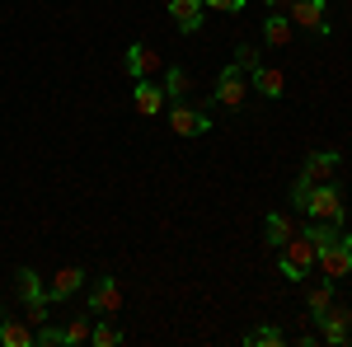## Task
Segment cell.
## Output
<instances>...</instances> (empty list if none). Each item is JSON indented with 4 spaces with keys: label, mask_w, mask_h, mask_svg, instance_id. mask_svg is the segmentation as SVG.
<instances>
[{
    "label": "cell",
    "mask_w": 352,
    "mask_h": 347,
    "mask_svg": "<svg viewBox=\"0 0 352 347\" xmlns=\"http://www.w3.org/2000/svg\"><path fill=\"white\" fill-rule=\"evenodd\" d=\"M244 99H249V71H244L240 61H230V66H226V71L217 76L212 104H226L230 113H235V108H244Z\"/></svg>",
    "instance_id": "cell-3"
},
{
    "label": "cell",
    "mask_w": 352,
    "mask_h": 347,
    "mask_svg": "<svg viewBox=\"0 0 352 347\" xmlns=\"http://www.w3.org/2000/svg\"><path fill=\"white\" fill-rule=\"evenodd\" d=\"M235 61H240L244 71H254V66H258V52H254L249 43H240V47H235Z\"/></svg>",
    "instance_id": "cell-25"
},
{
    "label": "cell",
    "mask_w": 352,
    "mask_h": 347,
    "mask_svg": "<svg viewBox=\"0 0 352 347\" xmlns=\"http://www.w3.org/2000/svg\"><path fill=\"white\" fill-rule=\"evenodd\" d=\"M310 221H333V225H343V197H338V188L333 183H315L305 192V202H300Z\"/></svg>",
    "instance_id": "cell-5"
},
{
    "label": "cell",
    "mask_w": 352,
    "mask_h": 347,
    "mask_svg": "<svg viewBox=\"0 0 352 347\" xmlns=\"http://www.w3.org/2000/svg\"><path fill=\"white\" fill-rule=\"evenodd\" d=\"M263 38H268V47H287L292 43V19L282 10H272L268 19H263Z\"/></svg>",
    "instance_id": "cell-17"
},
{
    "label": "cell",
    "mask_w": 352,
    "mask_h": 347,
    "mask_svg": "<svg viewBox=\"0 0 352 347\" xmlns=\"http://www.w3.org/2000/svg\"><path fill=\"white\" fill-rule=\"evenodd\" d=\"M0 343L5 347H33V324L28 320H0Z\"/></svg>",
    "instance_id": "cell-16"
},
{
    "label": "cell",
    "mask_w": 352,
    "mask_h": 347,
    "mask_svg": "<svg viewBox=\"0 0 352 347\" xmlns=\"http://www.w3.org/2000/svg\"><path fill=\"white\" fill-rule=\"evenodd\" d=\"M315 324H320L324 343H352V310L348 305H329L324 315H315Z\"/></svg>",
    "instance_id": "cell-8"
},
{
    "label": "cell",
    "mask_w": 352,
    "mask_h": 347,
    "mask_svg": "<svg viewBox=\"0 0 352 347\" xmlns=\"http://www.w3.org/2000/svg\"><path fill=\"white\" fill-rule=\"evenodd\" d=\"M315 263H320V249L310 244V235H305V230H300V235H292V240L277 249V267H282V277H287V282H300V277H305Z\"/></svg>",
    "instance_id": "cell-1"
},
{
    "label": "cell",
    "mask_w": 352,
    "mask_h": 347,
    "mask_svg": "<svg viewBox=\"0 0 352 347\" xmlns=\"http://www.w3.org/2000/svg\"><path fill=\"white\" fill-rule=\"evenodd\" d=\"M263 5H268V10H287V0H263Z\"/></svg>",
    "instance_id": "cell-26"
},
{
    "label": "cell",
    "mask_w": 352,
    "mask_h": 347,
    "mask_svg": "<svg viewBox=\"0 0 352 347\" xmlns=\"http://www.w3.org/2000/svg\"><path fill=\"white\" fill-rule=\"evenodd\" d=\"M244 343H249V347H282V343H287V333L272 328V324H258V328L244 333Z\"/></svg>",
    "instance_id": "cell-21"
},
{
    "label": "cell",
    "mask_w": 352,
    "mask_h": 347,
    "mask_svg": "<svg viewBox=\"0 0 352 347\" xmlns=\"http://www.w3.org/2000/svg\"><path fill=\"white\" fill-rule=\"evenodd\" d=\"M127 71H132V80H151L155 71H164V56L151 52L146 43H132L127 47Z\"/></svg>",
    "instance_id": "cell-9"
},
{
    "label": "cell",
    "mask_w": 352,
    "mask_h": 347,
    "mask_svg": "<svg viewBox=\"0 0 352 347\" xmlns=\"http://www.w3.org/2000/svg\"><path fill=\"white\" fill-rule=\"evenodd\" d=\"M169 5V14H174V28L179 33H197L202 19H207V5L202 0H164Z\"/></svg>",
    "instance_id": "cell-10"
},
{
    "label": "cell",
    "mask_w": 352,
    "mask_h": 347,
    "mask_svg": "<svg viewBox=\"0 0 352 347\" xmlns=\"http://www.w3.org/2000/svg\"><path fill=\"white\" fill-rule=\"evenodd\" d=\"M169 127H174V136H207L212 132V117H207V108H188L179 99L169 108Z\"/></svg>",
    "instance_id": "cell-7"
},
{
    "label": "cell",
    "mask_w": 352,
    "mask_h": 347,
    "mask_svg": "<svg viewBox=\"0 0 352 347\" xmlns=\"http://www.w3.org/2000/svg\"><path fill=\"white\" fill-rule=\"evenodd\" d=\"M164 85H155V80H136V89H132V108L141 113V117H155V113H164Z\"/></svg>",
    "instance_id": "cell-11"
},
{
    "label": "cell",
    "mask_w": 352,
    "mask_h": 347,
    "mask_svg": "<svg viewBox=\"0 0 352 347\" xmlns=\"http://www.w3.org/2000/svg\"><path fill=\"white\" fill-rule=\"evenodd\" d=\"M338 150H315L310 160H305V169H300V179L292 183V202H305V192L315 183H333V174H338Z\"/></svg>",
    "instance_id": "cell-2"
},
{
    "label": "cell",
    "mask_w": 352,
    "mask_h": 347,
    "mask_svg": "<svg viewBox=\"0 0 352 347\" xmlns=\"http://www.w3.org/2000/svg\"><path fill=\"white\" fill-rule=\"evenodd\" d=\"M329 305H333V282H320V287H310V291H305V310H310V320H315V315H324Z\"/></svg>",
    "instance_id": "cell-20"
},
{
    "label": "cell",
    "mask_w": 352,
    "mask_h": 347,
    "mask_svg": "<svg viewBox=\"0 0 352 347\" xmlns=\"http://www.w3.org/2000/svg\"><path fill=\"white\" fill-rule=\"evenodd\" d=\"M249 85H254L263 99H282V94H287V76H282L277 66H263V61L249 71Z\"/></svg>",
    "instance_id": "cell-12"
},
{
    "label": "cell",
    "mask_w": 352,
    "mask_h": 347,
    "mask_svg": "<svg viewBox=\"0 0 352 347\" xmlns=\"http://www.w3.org/2000/svg\"><path fill=\"white\" fill-rule=\"evenodd\" d=\"M33 343H38V347H61V343H66V333H61L56 324H38V328H33Z\"/></svg>",
    "instance_id": "cell-23"
},
{
    "label": "cell",
    "mask_w": 352,
    "mask_h": 347,
    "mask_svg": "<svg viewBox=\"0 0 352 347\" xmlns=\"http://www.w3.org/2000/svg\"><path fill=\"white\" fill-rule=\"evenodd\" d=\"M207 10H217V14H240L244 10V0H202Z\"/></svg>",
    "instance_id": "cell-24"
},
{
    "label": "cell",
    "mask_w": 352,
    "mask_h": 347,
    "mask_svg": "<svg viewBox=\"0 0 352 347\" xmlns=\"http://www.w3.org/2000/svg\"><path fill=\"white\" fill-rule=\"evenodd\" d=\"M320 272H324L329 282H338V277H348L352 272V235H343V230H338V240L329 244V249H320Z\"/></svg>",
    "instance_id": "cell-6"
},
{
    "label": "cell",
    "mask_w": 352,
    "mask_h": 347,
    "mask_svg": "<svg viewBox=\"0 0 352 347\" xmlns=\"http://www.w3.org/2000/svg\"><path fill=\"white\" fill-rule=\"evenodd\" d=\"M292 235H300L296 221H292L287 212H268V221H263V244H268V249H282Z\"/></svg>",
    "instance_id": "cell-15"
},
{
    "label": "cell",
    "mask_w": 352,
    "mask_h": 347,
    "mask_svg": "<svg viewBox=\"0 0 352 347\" xmlns=\"http://www.w3.org/2000/svg\"><path fill=\"white\" fill-rule=\"evenodd\" d=\"M282 14L292 19V28H305V33H315V38L329 33V5L324 0H287Z\"/></svg>",
    "instance_id": "cell-4"
},
{
    "label": "cell",
    "mask_w": 352,
    "mask_h": 347,
    "mask_svg": "<svg viewBox=\"0 0 352 347\" xmlns=\"http://www.w3.org/2000/svg\"><path fill=\"white\" fill-rule=\"evenodd\" d=\"M188 89H192V76L184 66H164V99H169V104H179Z\"/></svg>",
    "instance_id": "cell-18"
},
{
    "label": "cell",
    "mask_w": 352,
    "mask_h": 347,
    "mask_svg": "<svg viewBox=\"0 0 352 347\" xmlns=\"http://www.w3.org/2000/svg\"><path fill=\"white\" fill-rule=\"evenodd\" d=\"M89 328H94V310H89V315H76L61 333H66V343H71V347H80V343H89Z\"/></svg>",
    "instance_id": "cell-22"
},
{
    "label": "cell",
    "mask_w": 352,
    "mask_h": 347,
    "mask_svg": "<svg viewBox=\"0 0 352 347\" xmlns=\"http://www.w3.org/2000/svg\"><path fill=\"white\" fill-rule=\"evenodd\" d=\"M89 310H94V315H118V310H122V291H118L113 277H99V282H94V291H89Z\"/></svg>",
    "instance_id": "cell-13"
},
{
    "label": "cell",
    "mask_w": 352,
    "mask_h": 347,
    "mask_svg": "<svg viewBox=\"0 0 352 347\" xmlns=\"http://www.w3.org/2000/svg\"><path fill=\"white\" fill-rule=\"evenodd\" d=\"M89 343H94V347H118V343H122V328H118V324H113L109 315H94Z\"/></svg>",
    "instance_id": "cell-19"
},
{
    "label": "cell",
    "mask_w": 352,
    "mask_h": 347,
    "mask_svg": "<svg viewBox=\"0 0 352 347\" xmlns=\"http://www.w3.org/2000/svg\"><path fill=\"white\" fill-rule=\"evenodd\" d=\"M85 291V272L80 267H61V272H56L52 282H47V300H71V295H80Z\"/></svg>",
    "instance_id": "cell-14"
}]
</instances>
